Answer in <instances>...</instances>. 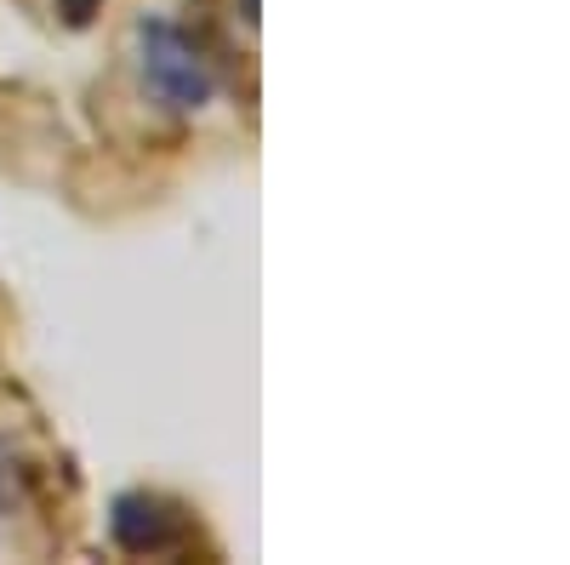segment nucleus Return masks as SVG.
Returning <instances> with one entry per match:
<instances>
[{
    "mask_svg": "<svg viewBox=\"0 0 570 565\" xmlns=\"http://www.w3.org/2000/svg\"><path fill=\"white\" fill-rule=\"evenodd\" d=\"M137 64H142V86L155 91L166 109H200L212 98V69L200 58V46L188 40L177 23L166 18H142L137 23Z\"/></svg>",
    "mask_w": 570,
    "mask_h": 565,
    "instance_id": "f257e3e1",
    "label": "nucleus"
},
{
    "mask_svg": "<svg viewBox=\"0 0 570 565\" xmlns=\"http://www.w3.org/2000/svg\"><path fill=\"white\" fill-rule=\"evenodd\" d=\"M109 532L126 554H177L188 543V520L183 508H171L155 491H126L109 508Z\"/></svg>",
    "mask_w": 570,
    "mask_h": 565,
    "instance_id": "f03ea898",
    "label": "nucleus"
},
{
    "mask_svg": "<svg viewBox=\"0 0 570 565\" xmlns=\"http://www.w3.org/2000/svg\"><path fill=\"white\" fill-rule=\"evenodd\" d=\"M104 7V0H63V18L80 29V23H91V12H98Z\"/></svg>",
    "mask_w": 570,
    "mask_h": 565,
    "instance_id": "7ed1b4c3",
    "label": "nucleus"
},
{
    "mask_svg": "<svg viewBox=\"0 0 570 565\" xmlns=\"http://www.w3.org/2000/svg\"><path fill=\"white\" fill-rule=\"evenodd\" d=\"M246 23H257V0H246Z\"/></svg>",
    "mask_w": 570,
    "mask_h": 565,
    "instance_id": "20e7f679",
    "label": "nucleus"
}]
</instances>
